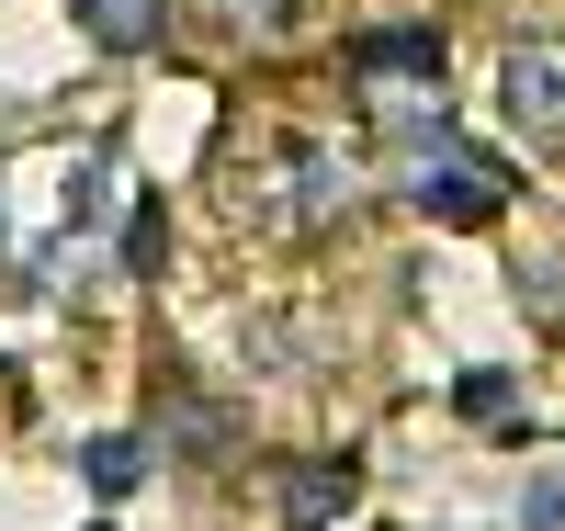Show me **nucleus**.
<instances>
[{
  "mask_svg": "<svg viewBox=\"0 0 565 531\" xmlns=\"http://www.w3.org/2000/svg\"><path fill=\"white\" fill-rule=\"evenodd\" d=\"M351 159L328 148V136H260V148L238 159V181H226V215L238 226H271V237H328L351 215Z\"/></svg>",
  "mask_w": 565,
  "mask_h": 531,
  "instance_id": "nucleus-1",
  "label": "nucleus"
},
{
  "mask_svg": "<svg viewBox=\"0 0 565 531\" xmlns=\"http://www.w3.org/2000/svg\"><path fill=\"white\" fill-rule=\"evenodd\" d=\"M396 192L418 215H441V226H487L509 204V170L487 148H463L452 125H430V136H396Z\"/></svg>",
  "mask_w": 565,
  "mask_h": 531,
  "instance_id": "nucleus-2",
  "label": "nucleus"
},
{
  "mask_svg": "<svg viewBox=\"0 0 565 531\" xmlns=\"http://www.w3.org/2000/svg\"><path fill=\"white\" fill-rule=\"evenodd\" d=\"M498 125L521 148H565V34H521L498 57Z\"/></svg>",
  "mask_w": 565,
  "mask_h": 531,
  "instance_id": "nucleus-3",
  "label": "nucleus"
},
{
  "mask_svg": "<svg viewBox=\"0 0 565 531\" xmlns=\"http://www.w3.org/2000/svg\"><path fill=\"white\" fill-rule=\"evenodd\" d=\"M362 498V464L351 453H328V464H282V531H328Z\"/></svg>",
  "mask_w": 565,
  "mask_h": 531,
  "instance_id": "nucleus-4",
  "label": "nucleus"
},
{
  "mask_svg": "<svg viewBox=\"0 0 565 531\" xmlns=\"http://www.w3.org/2000/svg\"><path fill=\"white\" fill-rule=\"evenodd\" d=\"M170 12H193L226 45H295L306 34V0H170Z\"/></svg>",
  "mask_w": 565,
  "mask_h": 531,
  "instance_id": "nucleus-5",
  "label": "nucleus"
},
{
  "mask_svg": "<svg viewBox=\"0 0 565 531\" xmlns=\"http://www.w3.org/2000/svg\"><path fill=\"white\" fill-rule=\"evenodd\" d=\"M79 34L103 45V57H148L170 34V0H79Z\"/></svg>",
  "mask_w": 565,
  "mask_h": 531,
  "instance_id": "nucleus-6",
  "label": "nucleus"
},
{
  "mask_svg": "<svg viewBox=\"0 0 565 531\" xmlns=\"http://www.w3.org/2000/svg\"><path fill=\"white\" fill-rule=\"evenodd\" d=\"M351 68L362 79H441V34H362Z\"/></svg>",
  "mask_w": 565,
  "mask_h": 531,
  "instance_id": "nucleus-7",
  "label": "nucleus"
},
{
  "mask_svg": "<svg viewBox=\"0 0 565 531\" xmlns=\"http://www.w3.org/2000/svg\"><path fill=\"white\" fill-rule=\"evenodd\" d=\"M90 487H136V442H90Z\"/></svg>",
  "mask_w": 565,
  "mask_h": 531,
  "instance_id": "nucleus-8",
  "label": "nucleus"
}]
</instances>
